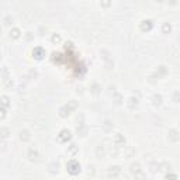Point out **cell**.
Instances as JSON below:
<instances>
[{"mask_svg": "<svg viewBox=\"0 0 180 180\" xmlns=\"http://www.w3.org/2000/svg\"><path fill=\"white\" fill-rule=\"evenodd\" d=\"M66 169L70 174H77V173H80V169H82V167H80V163L77 160H69L66 165Z\"/></svg>", "mask_w": 180, "mask_h": 180, "instance_id": "1", "label": "cell"}, {"mask_svg": "<svg viewBox=\"0 0 180 180\" xmlns=\"http://www.w3.org/2000/svg\"><path fill=\"white\" fill-rule=\"evenodd\" d=\"M70 138H72V134H70L69 130H62L58 134V141L59 142H68Z\"/></svg>", "mask_w": 180, "mask_h": 180, "instance_id": "2", "label": "cell"}, {"mask_svg": "<svg viewBox=\"0 0 180 180\" xmlns=\"http://www.w3.org/2000/svg\"><path fill=\"white\" fill-rule=\"evenodd\" d=\"M28 159H30L31 162H37V160L40 159V152H38V149L35 147H31L30 149H28Z\"/></svg>", "mask_w": 180, "mask_h": 180, "instance_id": "3", "label": "cell"}, {"mask_svg": "<svg viewBox=\"0 0 180 180\" xmlns=\"http://www.w3.org/2000/svg\"><path fill=\"white\" fill-rule=\"evenodd\" d=\"M121 173V167L120 166H110L107 169V176L108 177H118Z\"/></svg>", "mask_w": 180, "mask_h": 180, "instance_id": "4", "label": "cell"}, {"mask_svg": "<svg viewBox=\"0 0 180 180\" xmlns=\"http://www.w3.org/2000/svg\"><path fill=\"white\" fill-rule=\"evenodd\" d=\"M125 145V138H124L123 134H115L114 135V147L121 148Z\"/></svg>", "mask_w": 180, "mask_h": 180, "instance_id": "5", "label": "cell"}, {"mask_svg": "<svg viewBox=\"0 0 180 180\" xmlns=\"http://www.w3.org/2000/svg\"><path fill=\"white\" fill-rule=\"evenodd\" d=\"M167 139H169L170 142H177V141L180 139L179 131L177 130H170L169 132H167Z\"/></svg>", "mask_w": 180, "mask_h": 180, "instance_id": "6", "label": "cell"}, {"mask_svg": "<svg viewBox=\"0 0 180 180\" xmlns=\"http://www.w3.org/2000/svg\"><path fill=\"white\" fill-rule=\"evenodd\" d=\"M33 57L35 58V59H42L44 57H45V49L41 47H37L33 49Z\"/></svg>", "mask_w": 180, "mask_h": 180, "instance_id": "7", "label": "cell"}, {"mask_svg": "<svg viewBox=\"0 0 180 180\" xmlns=\"http://www.w3.org/2000/svg\"><path fill=\"white\" fill-rule=\"evenodd\" d=\"M130 170H131V173L135 176V174H138V173H141V172H142V167H141V165L138 163V162H135V163H131Z\"/></svg>", "mask_w": 180, "mask_h": 180, "instance_id": "8", "label": "cell"}, {"mask_svg": "<svg viewBox=\"0 0 180 180\" xmlns=\"http://www.w3.org/2000/svg\"><path fill=\"white\" fill-rule=\"evenodd\" d=\"M20 139L23 141V142H28V141L31 139V134H30V131H27V130L20 131Z\"/></svg>", "mask_w": 180, "mask_h": 180, "instance_id": "9", "label": "cell"}, {"mask_svg": "<svg viewBox=\"0 0 180 180\" xmlns=\"http://www.w3.org/2000/svg\"><path fill=\"white\" fill-rule=\"evenodd\" d=\"M96 155H97V158H104L107 155V149L103 147V145H101V143L96 148Z\"/></svg>", "mask_w": 180, "mask_h": 180, "instance_id": "10", "label": "cell"}, {"mask_svg": "<svg viewBox=\"0 0 180 180\" xmlns=\"http://www.w3.org/2000/svg\"><path fill=\"white\" fill-rule=\"evenodd\" d=\"M101 127H103L104 132H110V131H113V128H114V124L111 123L110 120H106L103 124H101Z\"/></svg>", "mask_w": 180, "mask_h": 180, "instance_id": "11", "label": "cell"}, {"mask_svg": "<svg viewBox=\"0 0 180 180\" xmlns=\"http://www.w3.org/2000/svg\"><path fill=\"white\" fill-rule=\"evenodd\" d=\"M48 170H49V173H52V174L58 173V170H59V163H58V162H51V163L48 165Z\"/></svg>", "mask_w": 180, "mask_h": 180, "instance_id": "12", "label": "cell"}, {"mask_svg": "<svg viewBox=\"0 0 180 180\" xmlns=\"http://www.w3.org/2000/svg\"><path fill=\"white\" fill-rule=\"evenodd\" d=\"M170 169H172V166H170V163H167V162H162V163L158 165V170H159V172H167V173H169Z\"/></svg>", "mask_w": 180, "mask_h": 180, "instance_id": "13", "label": "cell"}, {"mask_svg": "<svg viewBox=\"0 0 180 180\" xmlns=\"http://www.w3.org/2000/svg\"><path fill=\"white\" fill-rule=\"evenodd\" d=\"M0 107H3V108H9L10 107V99L7 96L0 97Z\"/></svg>", "mask_w": 180, "mask_h": 180, "instance_id": "14", "label": "cell"}, {"mask_svg": "<svg viewBox=\"0 0 180 180\" xmlns=\"http://www.w3.org/2000/svg\"><path fill=\"white\" fill-rule=\"evenodd\" d=\"M77 152H79V147H77L76 143H70L69 147H68V154H69V155L75 156Z\"/></svg>", "mask_w": 180, "mask_h": 180, "instance_id": "15", "label": "cell"}, {"mask_svg": "<svg viewBox=\"0 0 180 180\" xmlns=\"http://www.w3.org/2000/svg\"><path fill=\"white\" fill-rule=\"evenodd\" d=\"M151 28H152V21L151 20H143L141 23V30L142 31H151Z\"/></svg>", "mask_w": 180, "mask_h": 180, "instance_id": "16", "label": "cell"}, {"mask_svg": "<svg viewBox=\"0 0 180 180\" xmlns=\"http://www.w3.org/2000/svg\"><path fill=\"white\" fill-rule=\"evenodd\" d=\"M162 101H163V97L160 96V94H154V97H152V103H154V106L159 107L160 104H162Z\"/></svg>", "mask_w": 180, "mask_h": 180, "instance_id": "17", "label": "cell"}, {"mask_svg": "<svg viewBox=\"0 0 180 180\" xmlns=\"http://www.w3.org/2000/svg\"><path fill=\"white\" fill-rule=\"evenodd\" d=\"M70 113H72V111H70V110H69V108H68L66 106H62V107H61V108H59V115L62 117V118H65V117H68Z\"/></svg>", "mask_w": 180, "mask_h": 180, "instance_id": "18", "label": "cell"}, {"mask_svg": "<svg viewBox=\"0 0 180 180\" xmlns=\"http://www.w3.org/2000/svg\"><path fill=\"white\" fill-rule=\"evenodd\" d=\"M20 35H21L20 30H18L17 27H13V28H11V31H10V37L13 38V40H17V38H20Z\"/></svg>", "mask_w": 180, "mask_h": 180, "instance_id": "19", "label": "cell"}, {"mask_svg": "<svg viewBox=\"0 0 180 180\" xmlns=\"http://www.w3.org/2000/svg\"><path fill=\"white\" fill-rule=\"evenodd\" d=\"M167 73V69H166V66H163V65H162V66H159L158 68V70H156V76H158V79H159V77H162V76H165V75Z\"/></svg>", "mask_w": 180, "mask_h": 180, "instance_id": "20", "label": "cell"}, {"mask_svg": "<svg viewBox=\"0 0 180 180\" xmlns=\"http://www.w3.org/2000/svg\"><path fill=\"white\" fill-rule=\"evenodd\" d=\"M76 131H77V134H79V135H86V132H87V128H86V125H84L83 123H80L79 125H77Z\"/></svg>", "mask_w": 180, "mask_h": 180, "instance_id": "21", "label": "cell"}, {"mask_svg": "<svg viewBox=\"0 0 180 180\" xmlns=\"http://www.w3.org/2000/svg\"><path fill=\"white\" fill-rule=\"evenodd\" d=\"M9 135H10V131H9V128L0 127V138L6 139V138H9Z\"/></svg>", "mask_w": 180, "mask_h": 180, "instance_id": "22", "label": "cell"}, {"mask_svg": "<svg viewBox=\"0 0 180 180\" xmlns=\"http://www.w3.org/2000/svg\"><path fill=\"white\" fill-rule=\"evenodd\" d=\"M137 106H138V97H135V96L130 97V100H128V107H130V108H135Z\"/></svg>", "mask_w": 180, "mask_h": 180, "instance_id": "23", "label": "cell"}, {"mask_svg": "<svg viewBox=\"0 0 180 180\" xmlns=\"http://www.w3.org/2000/svg\"><path fill=\"white\" fill-rule=\"evenodd\" d=\"M65 106H66L70 111H73V110H76V108H77V101L76 100H69L66 104H65Z\"/></svg>", "mask_w": 180, "mask_h": 180, "instance_id": "24", "label": "cell"}, {"mask_svg": "<svg viewBox=\"0 0 180 180\" xmlns=\"http://www.w3.org/2000/svg\"><path fill=\"white\" fill-rule=\"evenodd\" d=\"M113 100H114V103H115V104H121V103H123V97H121L120 93H114Z\"/></svg>", "mask_w": 180, "mask_h": 180, "instance_id": "25", "label": "cell"}, {"mask_svg": "<svg viewBox=\"0 0 180 180\" xmlns=\"http://www.w3.org/2000/svg\"><path fill=\"white\" fill-rule=\"evenodd\" d=\"M170 30H172V25H170L169 23H163V25H162V31H163L165 34H169Z\"/></svg>", "mask_w": 180, "mask_h": 180, "instance_id": "26", "label": "cell"}, {"mask_svg": "<svg viewBox=\"0 0 180 180\" xmlns=\"http://www.w3.org/2000/svg\"><path fill=\"white\" fill-rule=\"evenodd\" d=\"M3 21H4V24H6V25H11V24L14 23V18H13V16H6Z\"/></svg>", "mask_w": 180, "mask_h": 180, "instance_id": "27", "label": "cell"}, {"mask_svg": "<svg viewBox=\"0 0 180 180\" xmlns=\"http://www.w3.org/2000/svg\"><path fill=\"white\" fill-rule=\"evenodd\" d=\"M51 41H52V44H59L61 42V35L59 34H52Z\"/></svg>", "mask_w": 180, "mask_h": 180, "instance_id": "28", "label": "cell"}, {"mask_svg": "<svg viewBox=\"0 0 180 180\" xmlns=\"http://www.w3.org/2000/svg\"><path fill=\"white\" fill-rule=\"evenodd\" d=\"M134 154H135V149H134V148L128 147L127 149H125V156H127V158H132Z\"/></svg>", "mask_w": 180, "mask_h": 180, "instance_id": "29", "label": "cell"}, {"mask_svg": "<svg viewBox=\"0 0 180 180\" xmlns=\"http://www.w3.org/2000/svg\"><path fill=\"white\" fill-rule=\"evenodd\" d=\"M0 73H2V77H3V79H7V77H9V70H7V66L2 68V72H0Z\"/></svg>", "mask_w": 180, "mask_h": 180, "instance_id": "30", "label": "cell"}, {"mask_svg": "<svg viewBox=\"0 0 180 180\" xmlns=\"http://www.w3.org/2000/svg\"><path fill=\"white\" fill-rule=\"evenodd\" d=\"M3 83L6 87H11L13 86V80H11L10 77H7V79H3Z\"/></svg>", "mask_w": 180, "mask_h": 180, "instance_id": "31", "label": "cell"}, {"mask_svg": "<svg viewBox=\"0 0 180 180\" xmlns=\"http://www.w3.org/2000/svg\"><path fill=\"white\" fill-rule=\"evenodd\" d=\"M100 90H101V87L99 86V84H97V83H94L93 86H92V92H93L94 94H97V93H99V92H100Z\"/></svg>", "mask_w": 180, "mask_h": 180, "instance_id": "32", "label": "cell"}, {"mask_svg": "<svg viewBox=\"0 0 180 180\" xmlns=\"http://www.w3.org/2000/svg\"><path fill=\"white\" fill-rule=\"evenodd\" d=\"M165 180H177V176L174 173H167L166 177H165Z\"/></svg>", "mask_w": 180, "mask_h": 180, "instance_id": "33", "label": "cell"}, {"mask_svg": "<svg viewBox=\"0 0 180 180\" xmlns=\"http://www.w3.org/2000/svg\"><path fill=\"white\" fill-rule=\"evenodd\" d=\"M6 118V108L0 107V120H4Z\"/></svg>", "mask_w": 180, "mask_h": 180, "instance_id": "34", "label": "cell"}, {"mask_svg": "<svg viewBox=\"0 0 180 180\" xmlns=\"http://www.w3.org/2000/svg\"><path fill=\"white\" fill-rule=\"evenodd\" d=\"M145 173H143V172H141V173H138V174H135V179L137 180H145Z\"/></svg>", "mask_w": 180, "mask_h": 180, "instance_id": "35", "label": "cell"}, {"mask_svg": "<svg viewBox=\"0 0 180 180\" xmlns=\"http://www.w3.org/2000/svg\"><path fill=\"white\" fill-rule=\"evenodd\" d=\"M151 170H152L154 173H156V172H159V170H158V163H152V165H151Z\"/></svg>", "mask_w": 180, "mask_h": 180, "instance_id": "36", "label": "cell"}, {"mask_svg": "<svg viewBox=\"0 0 180 180\" xmlns=\"http://www.w3.org/2000/svg\"><path fill=\"white\" fill-rule=\"evenodd\" d=\"M173 101L174 103H179V92H176V93L173 94Z\"/></svg>", "mask_w": 180, "mask_h": 180, "instance_id": "37", "label": "cell"}, {"mask_svg": "<svg viewBox=\"0 0 180 180\" xmlns=\"http://www.w3.org/2000/svg\"><path fill=\"white\" fill-rule=\"evenodd\" d=\"M25 40L27 41H31V40H33V33H27L25 34Z\"/></svg>", "mask_w": 180, "mask_h": 180, "instance_id": "38", "label": "cell"}, {"mask_svg": "<svg viewBox=\"0 0 180 180\" xmlns=\"http://www.w3.org/2000/svg\"><path fill=\"white\" fill-rule=\"evenodd\" d=\"M65 48H66V49H73V44H72V42H66Z\"/></svg>", "mask_w": 180, "mask_h": 180, "instance_id": "39", "label": "cell"}, {"mask_svg": "<svg viewBox=\"0 0 180 180\" xmlns=\"http://www.w3.org/2000/svg\"><path fill=\"white\" fill-rule=\"evenodd\" d=\"M30 76L31 77H37V70H30Z\"/></svg>", "mask_w": 180, "mask_h": 180, "instance_id": "40", "label": "cell"}, {"mask_svg": "<svg viewBox=\"0 0 180 180\" xmlns=\"http://www.w3.org/2000/svg\"><path fill=\"white\" fill-rule=\"evenodd\" d=\"M101 6H110V2H101Z\"/></svg>", "mask_w": 180, "mask_h": 180, "instance_id": "41", "label": "cell"}, {"mask_svg": "<svg viewBox=\"0 0 180 180\" xmlns=\"http://www.w3.org/2000/svg\"><path fill=\"white\" fill-rule=\"evenodd\" d=\"M0 33H2V27H0Z\"/></svg>", "mask_w": 180, "mask_h": 180, "instance_id": "42", "label": "cell"}, {"mask_svg": "<svg viewBox=\"0 0 180 180\" xmlns=\"http://www.w3.org/2000/svg\"><path fill=\"white\" fill-rule=\"evenodd\" d=\"M0 58H2V55H0Z\"/></svg>", "mask_w": 180, "mask_h": 180, "instance_id": "43", "label": "cell"}]
</instances>
